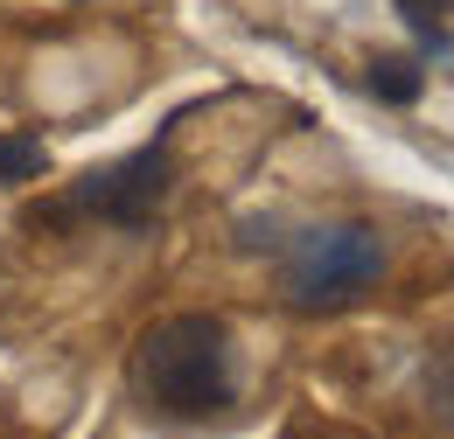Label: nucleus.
<instances>
[{"label":"nucleus","mask_w":454,"mask_h":439,"mask_svg":"<svg viewBox=\"0 0 454 439\" xmlns=\"http://www.w3.org/2000/svg\"><path fill=\"white\" fill-rule=\"evenodd\" d=\"M161 196H168V147H140L133 161L106 167V174H84L50 210V223L98 217V223H119V230H140V223L161 210Z\"/></svg>","instance_id":"nucleus-3"},{"label":"nucleus","mask_w":454,"mask_h":439,"mask_svg":"<svg viewBox=\"0 0 454 439\" xmlns=\"http://www.w3.org/2000/svg\"><path fill=\"white\" fill-rule=\"evenodd\" d=\"M378 273H385V237L371 223H329V230H301L286 244L280 279H286V300L301 314H336Z\"/></svg>","instance_id":"nucleus-2"},{"label":"nucleus","mask_w":454,"mask_h":439,"mask_svg":"<svg viewBox=\"0 0 454 439\" xmlns=\"http://www.w3.org/2000/svg\"><path fill=\"white\" fill-rule=\"evenodd\" d=\"M133 390L147 397V412L203 426L231 412L238 397V356H231V328L217 314H168L133 342Z\"/></svg>","instance_id":"nucleus-1"},{"label":"nucleus","mask_w":454,"mask_h":439,"mask_svg":"<svg viewBox=\"0 0 454 439\" xmlns=\"http://www.w3.org/2000/svg\"><path fill=\"white\" fill-rule=\"evenodd\" d=\"M43 167H50L43 140H21V133H7V140H0V181H35Z\"/></svg>","instance_id":"nucleus-5"},{"label":"nucleus","mask_w":454,"mask_h":439,"mask_svg":"<svg viewBox=\"0 0 454 439\" xmlns=\"http://www.w3.org/2000/svg\"><path fill=\"white\" fill-rule=\"evenodd\" d=\"M364 84H371V91H378V98H385V105H412V98H419V84H427V77H419V63H405V56H378V63H371V77H364Z\"/></svg>","instance_id":"nucleus-4"},{"label":"nucleus","mask_w":454,"mask_h":439,"mask_svg":"<svg viewBox=\"0 0 454 439\" xmlns=\"http://www.w3.org/2000/svg\"><path fill=\"white\" fill-rule=\"evenodd\" d=\"M398 14L412 21V35H419L427 50H448V21H441V14H448V0H398Z\"/></svg>","instance_id":"nucleus-7"},{"label":"nucleus","mask_w":454,"mask_h":439,"mask_svg":"<svg viewBox=\"0 0 454 439\" xmlns=\"http://www.w3.org/2000/svg\"><path fill=\"white\" fill-rule=\"evenodd\" d=\"M427 412L454 433V349H441V356L427 363Z\"/></svg>","instance_id":"nucleus-6"}]
</instances>
